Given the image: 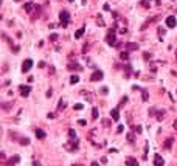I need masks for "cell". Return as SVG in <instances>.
<instances>
[{
  "mask_svg": "<svg viewBox=\"0 0 177 166\" xmlns=\"http://www.w3.org/2000/svg\"><path fill=\"white\" fill-rule=\"evenodd\" d=\"M106 42L109 45H115L117 44V34H115V28H110L107 33V36H106Z\"/></svg>",
  "mask_w": 177,
  "mask_h": 166,
  "instance_id": "cell-1",
  "label": "cell"
},
{
  "mask_svg": "<svg viewBox=\"0 0 177 166\" xmlns=\"http://www.w3.org/2000/svg\"><path fill=\"white\" fill-rule=\"evenodd\" d=\"M59 19H61V25H62V26H67V25H69V22H70V14H69V11H67V10L61 11Z\"/></svg>",
  "mask_w": 177,
  "mask_h": 166,
  "instance_id": "cell-2",
  "label": "cell"
},
{
  "mask_svg": "<svg viewBox=\"0 0 177 166\" xmlns=\"http://www.w3.org/2000/svg\"><path fill=\"white\" fill-rule=\"evenodd\" d=\"M103 78H104V73L101 72V70H95V72L92 73V76H90L92 81H101Z\"/></svg>",
  "mask_w": 177,
  "mask_h": 166,
  "instance_id": "cell-3",
  "label": "cell"
},
{
  "mask_svg": "<svg viewBox=\"0 0 177 166\" xmlns=\"http://www.w3.org/2000/svg\"><path fill=\"white\" fill-rule=\"evenodd\" d=\"M166 26H168V28H176V26H177V20H176L174 16L166 17Z\"/></svg>",
  "mask_w": 177,
  "mask_h": 166,
  "instance_id": "cell-4",
  "label": "cell"
},
{
  "mask_svg": "<svg viewBox=\"0 0 177 166\" xmlns=\"http://www.w3.org/2000/svg\"><path fill=\"white\" fill-rule=\"evenodd\" d=\"M159 19H160V16H154V17H149V19L146 20V22H145V23L141 25V30H146V28H148L149 25H151V23H154L155 20H159Z\"/></svg>",
  "mask_w": 177,
  "mask_h": 166,
  "instance_id": "cell-5",
  "label": "cell"
},
{
  "mask_svg": "<svg viewBox=\"0 0 177 166\" xmlns=\"http://www.w3.org/2000/svg\"><path fill=\"white\" fill-rule=\"evenodd\" d=\"M31 67H33V61H31V59H25V62L22 64V72H23V73L30 72Z\"/></svg>",
  "mask_w": 177,
  "mask_h": 166,
  "instance_id": "cell-6",
  "label": "cell"
},
{
  "mask_svg": "<svg viewBox=\"0 0 177 166\" xmlns=\"http://www.w3.org/2000/svg\"><path fill=\"white\" fill-rule=\"evenodd\" d=\"M19 88H20V95H22L23 98H25V96H28L30 92H31V87L30 86H20Z\"/></svg>",
  "mask_w": 177,
  "mask_h": 166,
  "instance_id": "cell-7",
  "label": "cell"
},
{
  "mask_svg": "<svg viewBox=\"0 0 177 166\" xmlns=\"http://www.w3.org/2000/svg\"><path fill=\"white\" fill-rule=\"evenodd\" d=\"M33 8H36V5L33 3V2H28V3H25V6H23L25 12H28V14H31V12H33Z\"/></svg>",
  "mask_w": 177,
  "mask_h": 166,
  "instance_id": "cell-8",
  "label": "cell"
},
{
  "mask_svg": "<svg viewBox=\"0 0 177 166\" xmlns=\"http://www.w3.org/2000/svg\"><path fill=\"white\" fill-rule=\"evenodd\" d=\"M126 165L127 166H138V162H137V158H134V157H127L126 158Z\"/></svg>",
  "mask_w": 177,
  "mask_h": 166,
  "instance_id": "cell-9",
  "label": "cell"
},
{
  "mask_svg": "<svg viewBox=\"0 0 177 166\" xmlns=\"http://www.w3.org/2000/svg\"><path fill=\"white\" fill-rule=\"evenodd\" d=\"M154 165L155 166H163V165H165V160H163L160 155H155L154 157Z\"/></svg>",
  "mask_w": 177,
  "mask_h": 166,
  "instance_id": "cell-10",
  "label": "cell"
},
{
  "mask_svg": "<svg viewBox=\"0 0 177 166\" xmlns=\"http://www.w3.org/2000/svg\"><path fill=\"white\" fill-rule=\"evenodd\" d=\"M110 115H112V118H113V121H118V120H120V112H118V109H112V112H110Z\"/></svg>",
  "mask_w": 177,
  "mask_h": 166,
  "instance_id": "cell-11",
  "label": "cell"
},
{
  "mask_svg": "<svg viewBox=\"0 0 177 166\" xmlns=\"http://www.w3.org/2000/svg\"><path fill=\"white\" fill-rule=\"evenodd\" d=\"M36 137L37 138H40V140H44V138H45V130H42V129H36Z\"/></svg>",
  "mask_w": 177,
  "mask_h": 166,
  "instance_id": "cell-12",
  "label": "cell"
},
{
  "mask_svg": "<svg viewBox=\"0 0 177 166\" xmlns=\"http://www.w3.org/2000/svg\"><path fill=\"white\" fill-rule=\"evenodd\" d=\"M84 26H83V28H79L76 33H75V37H76V39H81V37H83V34H84Z\"/></svg>",
  "mask_w": 177,
  "mask_h": 166,
  "instance_id": "cell-13",
  "label": "cell"
},
{
  "mask_svg": "<svg viewBox=\"0 0 177 166\" xmlns=\"http://www.w3.org/2000/svg\"><path fill=\"white\" fill-rule=\"evenodd\" d=\"M19 162H20V157H19V155H14V157H12V160H11V162L8 163V166H12V165H17Z\"/></svg>",
  "mask_w": 177,
  "mask_h": 166,
  "instance_id": "cell-14",
  "label": "cell"
},
{
  "mask_svg": "<svg viewBox=\"0 0 177 166\" xmlns=\"http://www.w3.org/2000/svg\"><path fill=\"white\" fill-rule=\"evenodd\" d=\"M65 106H67V102H65L64 99H61V101H59V104H58V110H59V112H61V110H64Z\"/></svg>",
  "mask_w": 177,
  "mask_h": 166,
  "instance_id": "cell-15",
  "label": "cell"
},
{
  "mask_svg": "<svg viewBox=\"0 0 177 166\" xmlns=\"http://www.w3.org/2000/svg\"><path fill=\"white\" fill-rule=\"evenodd\" d=\"M173 141H174V138H168V140L165 141V144H163V146H165V149H169V148H171Z\"/></svg>",
  "mask_w": 177,
  "mask_h": 166,
  "instance_id": "cell-16",
  "label": "cell"
},
{
  "mask_svg": "<svg viewBox=\"0 0 177 166\" xmlns=\"http://www.w3.org/2000/svg\"><path fill=\"white\" fill-rule=\"evenodd\" d=\"M70 82H72V84H76V82H79V76H78V75H72V76H70Z\"/></svg>",
  "mask_w": 177,
  "mask_h": 166,
  "instance_id": "cell-17",
  "label": "cell"
},
{
  "mask_svg": "<svg viewBox=\"0 0 177 166\" xmlns=\"http://www.w3.org/2000/svg\"><path fill=\"white\" fill-rule=\"evenodd\" d=\"M69 68H70V70H73V68H76V70H81V65L78 64V62H72V64L69 65Z\"/></svg>",
  "mask_w": 177,
  "mask_h": 166,
  "instance_id": "cell-18",
  "label": "cell"
},
{
  "mask_svg": "<svg viewBox=\"0 0 177 166\" xmlns=\"http://www.w3.org/2000/svg\"><path fill=\"white\" fill-rule=\"evenodd\" d=\"M126 47L129 48V50H137V48H138V44H134V42H129V44H127Z\"/></svg>",
  "mask_w": 177,
  "mask_h": 166,
  "instance_id": "cell-19",
  "label": "cell"
},
{
  "mask_svg": "<svg viewBox=\"0 0 177 166\" xmlns=\"http://www.w3.org/2000/svg\"><path fill=\"white\" fill-rule=\"evenodd\" d=\"M120 58L123 59V61H129V53H127V51H121Z\"/></svg>",
  "mask_w": 177,
  "mask_h": 166,
  "instance_id": "cell-20",
  "label": "cell"
},
{
  "mask_svg": "<svg viewBox=\"0 0 177 166\" xmlns=\"http://www.w3.org/2000/svg\"><path fill=\"white\" fill-rule=\"evenodd\" d=\"M92 118H93V120L98 118V109H95V107L92 109Z\"/></svg>",
  "mask_w": 177,
  "mask_h": 166,
  "instance_id": "cell-21",
  "label": "cell"
},
{
  "mask_svg": "<svg viewBox=\"0 0 177 166\" xmlns=\"http://www.w3.org/2000/svg\"><path fill=\"white\" fill-rule=\"evenodd\" d=\"M163 116H165V110H159V112H157V120H160V121H162Z\"/></svg>",
  "mask_w": 177,
  "mask_h": 166,
  "instance_id": "cell-22",
  "label": "cell"
},
{
  "mask_svg": "<svg viewBox=\"0 0 177 166\" xmlns=\"http://www.w3.org/2000/svg\"><path fill=\"white\" fill-rule=\"evenodd\" d=\"M97 23H98L99 26H104V25H106L104 20H103V17H98V19H97Z\"/></svg>",
  "mask_w": 177,
  "mask_h": 166,
  "instance_id": "cell-23",
  "label": "cell"
},
{
  "mask_svg": "<svg viewBox=\"0 0 177 166\" xmlns=\"http://www.w3.org/2000/svg\"><path fill=\"white\" fill-rule=\"evenodd\" d=\"M69 137H70V138H76V132H75L73 129H70V130H69Z\"/></svg>",
  "mask_w": 177,
  "mask_h": 166,
  "instance_id": "cell-24",
  "label": "cell"
},
{
  "mask_svg": "<svg viewBox=\"0 0 177 166\" xmlns=\"http://www.w3.org/2000/svg\"><path fill=\"white\" fill-rule=\"evenodd\" d=\"M134 140H135V135H134V134H127V141L132 143Z\"/></svg>",
  "mask_w": 177,
  "mask_h": 166,
  "instance_id": "cell-25",
  "label": "cell"
},
{
  "mask_svg": "<svg viewBox=\"0 0 177 166\" xmlns=\"http://www.w3.org/2000/svg\"><path fill=\"white\" fill-rule=\"evenodd\" d=\"M157 31H159V34H160V39H162V37H163V34H165V28L159 26V30H157Z\"/></svg>",
  "mask_w": 177,
  "mask_h": 166,
  "instance_id": "cell-26",
  "label": "cell"
},
{
  "mask_svg": "<svg viewBox=\"0 0 177 166\" xmlns=\"http://www.w3.org/2000/svg\"><path fill=\"white\" fill-rule=\"evenodd\" d=\"M134 132H137V134H141V126H134Z\"/></svg>",
  "mask_w": 177,
  "mask_h": 166,
  "instance_id": "cell-27",
  "label": "cell"
},
{
  "mask_svg": "<svg viewBox=\"0 0 177 166\" xmlns=\"http://www.w3.org/2000/svg\"><path fill=\"white\" fill-rule=\"evenodd\" d=\"M141 5H143V6H146V8H148V6L151 5V2H149V0H141Z\"/></svg>",
  "mask_w": 177,
  "mask_h": 166,
  "instance_id": "cell-28",
  "label": "cell"
},
{
  "mask_svg": "<svg viewBox=\"0 0 177 166\" xmlns=\"http://www.w3.org/2000/svg\"><path fill=\"white\" fill-rule=\"evenodd\" d=\"M103 126L109 127V126H110V120H103Z\"/></svg>",
  "mask_w": 177,
  "mask_h": 166,
  "instance_id": "cell-29",
  "label": "cell"
},
{
  "mask_svg": "<svg viewBox=\"0 0 177 166\" xmlns=\"http://www.w3.org/2000/svg\"><path fill=\"white\" fill-rule=\"evenodd\" d=\"M143 56H145V59H146V61H149V59L152 58V54H151V53H145V54H143Z\"/></svg>",
  "mask_w": 177,
  "mask_h": 166,
  "instance_id": "cell-30",
  "label": "cell"
},
{
  "mask_svg": "<svg viewBox=\"0 0 177 166\" xmlns=\"http://www.w3.org/2000/svg\"><path fill=\"white\" fill-rule=\"evenodd\" d=\"M20 143H22V144H30V140H28V138H22Z\"/></svg>",
  "mask_w": 177,
  "mask_h": 166,
  "instance_id": "cell-31",
  "label": "cell"
},
{
  "mask_svg": "<svg viewBox=\"0 0 177 166\" xmlns=\"http://www.w3.org/2000/svg\"><path fill=\"white\" fill-rule=\"evenodd\" d=\"M143 101H148V92L143 90Z\"/></svg>",
  "mask_w": 177,
  "mask_h": 166,
  "instance_id": "cell-32",
  "label": "cell"
},
{
  "mask_svg": "<svg viewBox=\"0 0 177 166\" xmlns=\"http://www.w3.org/2000/svg\"><path fill=\"white\" fill-rule=\"evenodd\" d=\"M75 110H83V104H75Z\"/></svg>",
  "mask_w": 177,
  "mask_h": 166,
  "instance_id": "cell-33",
  "label": "cell"
},
{
  "mask_svg": "<svg viewBox=\"0 0 177 166\" xmlns=\"http://www.w3.org/2000/svg\"><path fill=\"white\" fill-rule=\"evenodd\" d=\"M88 48H90V47H88V44H86L84 48H83V53H87V51H88Z\"/></svg>",
  "mask_w": 177,
  "mask_h": 166,
  "instance_id": "cell-34",
  "label": "cell"
},
{
  "mask_svg": "<svg viewBox=\"0 0 177 166\" xmlns=\"http://www.w3.org/2000/svg\"><path fill=\"white\" fill-rule=\"evenodd\" d=\"M123 130H124V127H123V126H118V129H117V132H118V134H121Z\"/></svg>",
  "mask_w": 177,
  "mask_h": 166,
  "instance_id": "cell-35",
  "label": "cell"
},
{
  "mask_svg": "<svg viewBox=\"0 0 177 166\" xmlns=\"http://www.w3.org/2000/svg\"><path fill=\"white\" fill-rule=\"evenodd\" d=\"M50 39H51V40H56V39H58V34H51Z\"/></svg>",
  "mask_w": 177,
  "mask_h": 166,
  "instance_id": "cell-36",
  "label": "cell"
},
{
  "mask_svg": "<svg viewBox=\"0 0 177 166\" xmlns=\"http://www.w3.org/2000/svg\"><path fill=\"white\" fill-rule=\"evenodd\" d=\"M101 93L106 95V93H107V87H103V88H101Z\"/></svg>",
  "mask_w": 177,
  "mask_h": 166,
  "instance_id": "cell-37",
  "label": "cell"
},
{
  "mask_svg": "<svg viewBox=\"0 0 177 166\" xmlns=\"http://www.w3.org/2000/svg\"><path fill=\"white\" fill-rule=\"evenodd\" d=\"M79 124H81V126H86L87 121H86V120H79Z\"/></svg>",
  "mask_w": 177,
  "mask_h": 166,
  "instance_id": "cell-38",
  "label": "cell"
},
{
  "mask_svg": "<svg viewBox=\"0 0 177 166\" xmlns=\"http://www.w3.org/2000/svg\"><path fill=\"white\" fill-rule=\"evenodd\" d=\"M33 166H40V163L37 160H34V162H33Z\"/></svg>",
  "mask_w": 177,
  "mask_h": 166,
  "instance_id": "cell-39",
  "label": "cell"
},
{
  "mask_svg": "<svg viewBox=\"0 0 177 166\" xmlns=\"http://www.w3.org/2000/svg\"><path fill=\"white\" fill-rule=\"evenodd\" d=\"M104 10H106V11H109V10H110V6H109V3H106V5H104Z\"/></svg>",
  "mask_w": 177,
  "mask_h": 166,
  "instance_id": "cell-40",
  "label": "cell"
},
{
  "mask_svg": "<svg viewBox=\"0 0 177 166\" xmlns=\"http://www.w3.org/2000/svg\"><path fill=\"white\" fill-rule=\"evenodd\" d=\"M92 166H99V163L98 162H92Z\"/></svg>",
  "mask_w": 177,
  "mask_h": 166,
  "instance_id": "cell-41",
  "label": "cell"
},
{
  "mask_svg": "<svg viewBox=\"0 0 177 166\" xmlns=\"http://www.w3.org/2000/svg\"><path fill=\"white\" fill-rule=\"evenodd\" d=\"M174 129L177 130V121H174Z\"/></svg>",
  "mask_w": 177,
  "mask_h": 166,
  "instance_id": "cell-42",
  "label": "cell"
},
{
  "mask_svg": "<svg viewBox=\"0 0 177 166\" xmlns=\"http://www.w3.org/2000/svg\"><path fill=\"white\" fill-rule=\"evenodd\" d=\"M81 2H83V5H86V3H87V0H81Z\"/></svg>",
  "mask_w": 177,
  "mask_h": 166,
  "instance_id": "cell-43",
  "label": "cell"
},
{
  "mask_svg": "<svg viewBox=\"0 0 177 166\" xmlns=\"http://www.w3.org/2000/svg\"><path fill=\"white\" fill-rule=\"evenodd\" d=\"M14 2H20V0H14Z\"/></svg>",
  "mask_w": 177,
  "mask_h": 166,
  "instance_id": "cell-44",
  "label": "cell"
},
{
  "mask_svg": "<svg viewBox=\"0 0 177 166\" xmlns=\"http://www.w3.org/2000/svg\"><path fill=\"white\" fill-rule=\"evenodd\" d=\"M176 54H177V50H176Z\"/></svg>",
  "mask_w": 177,
  "mask_h": 166,
  "instance_id": "cell-45",
  "label": "cell"
},
{
  "mask_svg": "<svg viewBox=\"0 0 177 166\" xmlns=\"http://www.w3.org/2000/svg\"><path fill=\"white\" fill-rule=\"evenodd\" d=\"M73 166H76V165H73Z\"/></svg>",
  "mask_w": 177,
  "mask_h": 166,
  "instance_id": "cell-46",
  "label": "cell"
}]
</instances>
